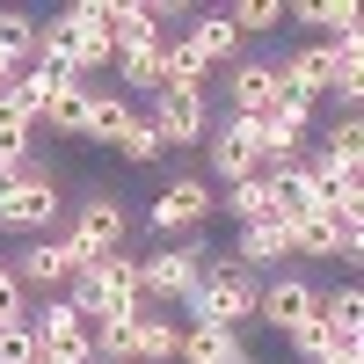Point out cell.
<instances>
[{"mask_svg":"<svg viewBox=\"0 0 364 364\" xmlns=\"http://www.w3.org/2000/svg\"><path fill=\"white\" fill-rule=\"evenodd\" d=\"M255 299H262V277H248L233 255H219L204 269V284L190 291V314L197 321H226V328H240V321H255Z\"/></svg>","mask_w":364,"mask_h":364,"instance_id":"1","label":"cell"},{"mask_svg":"<svg viewBox=\"0 0 364 364\" xmlns=\"http://www.w3.org/2000/svg\"><path fill=\"white\" fill-rule=\"evenodd\" d=\"M80 262H87V255L73 248L66 233H37V240L22 248V255H8L15 284H22V291H37V299H58V291L73 284V269H80Z\"/></svg>","mask_w":364,"mask_h":364,"instance_id":"2","label":"cell"},{"mask_svg":"<svg viewBox=\"0 0 364 364\" xmlns=\"http://www.w3.org/2000/svg\"><path fill=\"white\" fill-rule=\"evenodd\" d=\"M204 269H211V255L197 248V240L161 248V255H146V262H139V299H146V306H154V299H190V291L204 284Z\"/></svg>","mask_w":364,"mask_h":364,"instance_id":"3","label":"cell"},{"mask_svg":"<svg viewBox=\"0 0 364 364\" xmlns=\"http://www.w3.org/2000/svg\"><path fill=\"white\" fill-rule=\"evenodd\" d=\"M29 336H37V364H95L87 321L66 306V299H44V306L29 314Z\"/></svg>","mask_w":364,"mask_h":364,"instance_id":"4","label":"cell"},{"mask_svg":"<svg viewBox=\"0 0 364 364\" xmlns=\"http://www.w3.org/2000/svg\"><path fill=\"white\" fill-rule=\"evenodd\" d=\"M146 124L161 132V146H204V139H211V109H204L197 87H154Z\"/></svg>","mask_w":364,"mask_h":364,"instance_id":"5","label":"cell"},{"mask_svg":"<svg viewBox=\"0 0 364 364\" xmlns=\"http://www.w3.org/2000/svg\"><path fill=\"white\" fill-rule=\"evenodd\" d=\"M211 211H219L211 182H204V175H175L168 190L154 197V211H146V219H154V233H197Z\"/></svg>","mask_w":364,"mask_h":364,"instance_id":"6","label":"cell"},{"mask_svg":"<svg viewBox=\"0 0 364 364\" xmlns=\"http://www.w3.org/2000/svg\"><path fill=\"white\" fill-rule=\"evenodd\" d=\"M124 233H132V219H124V204L117 197H87L80 211H73V248L95 262V255H124Z\"/></svg>","mask_w":364,"mask_h":364,"instance_id":"7","label":"cell"},{"mask_svg":"<svg viewBox=\"0 0 364 364\" xmlns=\"http://www.w3.org/2000/svg\"><path fill=\"white\" fill-rule=\"evenodd\" d=\"M102 8H109V0H73V8H66V22H73V73L80 80L102 73V66H117V37H109Z\"/></svg>","mask_w":364,"mask_h":364,"instance_id":"8","label":"cell"},{"mask_svg":"<svg viewBox=\"0 0 364 364\" xmlns=\"http://www.w3.org/2000/svg\"><path fill=\"white\" fill-rule=\"evenodd\" d=\"M58 182H15V190H0V226L8 233H51L58 226Z\"/></svg>","mask_w":364,"mask_h":364,"instance_id":"9","label":"cell"},{"mask_svg":"<svg viewBox=\"0 0 364 364\" xmlns=\"http://www.w3.org/2000/svg\"><path fill=\"white\" fill-rule=\"evenodd\" d=\"M321 314V291L306 284V277H269L262 284V299H255V321L262 328H277V336H291L299 321H314Z\"/></svg>","mask_w":364,"mask_h":364,"instance_id":"10","label":"cell"},{"mask_svg":"<svg viewBox=\"0 0 364 364\" xmlns=\"http://www.w3.org/2000/svg\"><path fill=\"white\" fill-rule=\"evenodd\" d=\"M226 95H233V117H269V109L284 102V73H277V58H248V66H233Z\"/></svg>","mask_w":364,"mask_h":364,"instance_id":"11","label":"cell"},{"mask_svg":"<svg viewBox=\"0 0 364 364\" xmlns=\"http://www.w3.org/2000/svg\"><path fill=\"white\" fill-rule=\"evenodd\" d=\"M182 364H248L240 328H226V321H190V328H182Z\"/></svg>","mask_w":364,"mask_h":364,"instance_id":"12","label":"cell"},{"mask_svg":"<svg viewBox=\"0 0 364 364\" xmlns=\"http://www.w3.org/2000/svg\"><path fill=\"white\" fill-rule=\"evenodd\" d=\"M321 328H328V350H364V291L343 284L321 299Z\"/></svg>","mask_w":364,"mask_h":364,"instance_id":"13","label":"cell"},{"mask_svg":"<svg viewBox=\"0 0 364 364\" xmlns=\"http://www.w3.org/2000/svg\"><path fill=\"white\" fill-rule=\"evenodd\" d=\"M233 262L248 269H277V262H291V240H284V226L277 219H262V226H240V240H233Z\"/></svg>","mask_w":364,"mask_h":364,"instance_id":"14","label":"cell"},{"mask_svg":"<svg viewBox=\"0 0 364 364\" xmlns=\"http://www.w3.org/2000/svg\"><path fill=\"white\" fill-rule=\"evenodd\" d=\"M175 357H182V328L146 306V314L132 321V364H175Z\"/></svg>","mask_w":364,"mask_h":364,"instance_id":"15","label":"cell"},{"mask_svg":"<svg viewBox=\"0 0 364 364\" xmlns=\"http://www.w3.org/2000/svg\"><path fill=\"white\" fill-rule=\"evenodd\" d=\"M204 80H211V58L190 37H161V87H197L204 95Z\"/></svg>","mask_w":364,"mask_h":364,"instance_id":"16","label":"cell"},{"mask_svg":"<svg viewBox=\"0 0 364 364\" xmlns=\"http://www.w3.org/2000/svg\"><path fill=\"white\" fill-rule=\"evenodd\" d=\"M284 240H291V255H306V262H328L343 248V226L328 219V211H306V219H291L284 226Z\"/></svg>","mask_w":364,"mask_h":364,"instance_id":"17","label":"cell"},{"mask_svg":"<svg viewBox=\"0 0 364 364\" xmlns=\"http://www.w3.org/2000/svg\"><path fill=\"white\" fill-rule=\"evenodd\" d=\"M357 161H364V124L343 117V124L321 139V161H314V168H321V175H357Z\"/></svg>","mask_w":364,"mask_h":364,"instance_id":"18","label":"cell"},{"mask_svg":"<svg viewBox=\"0 0 364 364\" xmlns=\"http://www.w3.org/2000/svg\"><path fill=\"white\" fill-rule=\"evenodd\" d=\"M124 124H132V102L117 95V87H87V139L117 146V139H124Z\"/></svg>","mask_w":364,"mask_h":364,"instance_id":"19","label":"cell"},{"mask_svg":"<svg viewBox=\"0 0 364 364\" xmlns=\"http://www.w3.org/2000/svg\"><path fill=\"white\" fill-rule=\"evenodd\" d=\"M190 44L211 58V66H219V58H233V51H240V37H233L226 8H197V15H190Z\"/></svg>","mask_w":364,"mask_h":364,"instance_id":"20","label":"cell"},{"mask_svg":"<svg viewBox=\"0 0 364 364\" xmlns=\"http://www.w3.org/2000/svg\"><path fill=\"white\" fill-rule=\"evenodd\" d=\"M37 124H51L58 139H87V80H80V87H58Z\"/></svg>","mask_w":364,"mask_h":364,"instance_id":"21","label":"cell"},{"mask_svg":"<svg viewBox=\"0 0 364 364\" xmlns=\"http://www.w3.org/2000/svg\"><path fill=\"white\" fill-rule=\"evenodd\" d=\"M117 80L139 87V95H154V87H161V37H154V44H124V51H117Z\"/></svg>","mask_w":364,"mask_h":364,"instance_id":"22","label":"cell"},{"mask_svg":"<svg viewBox=\"0 0 364 364\" xmlns=\"http://www.w3.org/2000/svg\"><path fill=\"white\" fill-rule=\"evenodd\" d=\"M328 51H336V95L357 109L364 102V37H336Z\"/></svg>","mask_w":364,"mask_h":364,"instance_id":"23","label":"cell"},{"mask_svg":"<svg viewBox=\"0 0 364 364\" xmlns=\"http://www.w3.org/2000/svg\"><path fill=\"white\" fill-rule=\"evenodd\" d=\"M219 211H233L240 226H262V219H269V182H262V175L226 182V204H219Z\"/></svg>","mask_w":364,"mask_h":364,"instance_id":"24","label":"cell"},{"mask_svg":"<svg viewBox=\"0 0 364 364\" xmlns=\"http://www.w3.org/2000/svg\"><path fill=\"white\" fill-rule=\"evenodd\" d=\"M51 95H58V80H51V73H37V66H22V73L8 80V102H15L22 117H29V124L44 117V102H51Z\"/></svg>","mask_w":364,"mask_h":364,"instance_id":"25","label":"cell"},{"mask_svg":"<svg viewBox=\"0 0 364 364\" xmlns=\"http://www.w3.org/2000/svg\"><path fill=\"white\" fill-rule=\"evenodd\" d=\"M117 154H124L132 168H154V161L168 154V146H161V132L146 124V117H132V124H124V139H117Z\"/></svg>","mask_w":364,"mask_h":364,"instance_id":"26","label":"cell"},{"mask_svg":"<svg viewBox=\"0 0 364 364\" xmlns=\"http://www.w3.org/2000/svg\"><path fill=\"white\" fill-rule=\"evenodd\" d=\"M29 44H37V22L22 8H0V51H8L15 66H29Z\"/></svg>","mask_w":364,"mask_h":364,"instance_id":"27","label":"cell"},{"mask_svg":"<svg viewBox=\"0 0 364 364\" xmlns=\"http://www.w3.org/2000/svg\"><path fill=\"white\" fill-rule=\"evenodd\" d=\"M211 168H219V182H248V175H262V161L248 154V146H233V139H211Z\"/></svg>","mask_w":364,"mask_h":364,"instance_id":"28","label":"cell"},{"mask_svg":"<svg viewBox=\"0 0 364 364\" xmlns=\"http://www.w3.org/2000/svg\"><path fill=\"white\" fill-rule=\"evenodd\" d=\"M233 37H248V29H277L284 22V0H240V8H226Z\"/></svg>","mask_w":364,"mask_h":364,"instance_id":"29","label":"cell"},{"mask_svg":"<svg viewBox=\"0 0 364 364\" xmlns=\"http://www.w3.org/2000/svg\"><path fill=\"white\" fill-rule=\"evenodd\" d=\"M0 364H37V336H29V314H22V321H0Z\"/></svg>","mask_w":364,"mask_h":364,"instance_id":"30","label":"cell"},{"mask_svg":"<svg viewBox=\"0 0 364 364\" xmlns=\"http://www.w3.org/2000/svg\"><path fill=\"white\" fill-rule=\"evenodd\" d=\"M29 132H37V124H29V117L0 95V161H8V154H29Z\"/></svg>","mask_w":364,"mask_h":364,"instance_id":"31","label":"cell"},{"mask_svg":"<svg viewBox=\"0 0 364 364\" xmlns=\"http://www.w3.org/2000/svg\"><path fill=\"white\" fill-rule=\"evenodd\" d=\"M284 343H291V357H299V364H321V357H328V328H321V314H314V321H299Z\"/></svg>","mask_w":364,"mask_h":364,"instance_id":"32","label":"cell"},{"mask_svg":"<svg viewBox=\"0 0 364 364\" xmlns=\"http://www.w3.org/2000/svg\"><path fill=\"white\" fill-rule=\"evenodd\" d=\"M22 299H29V291L15 284V269H8V255H0V321H22V314H29Z\"/></svg>","mask_w":364,"mask_h":364,"instance_id":"33","label":"cell"},{"mask_svg":"<svg viewBox=\"0 0 364 364\" xmlns=\"http://www.w3.org/2000/svg\"><path fill=\"white\" fill-rule=\"evenodd\" d=\"M219 139H233V146H248V154L262 161V117H226V132Z\"/></svg>","mask_w":364,"mask_h":364,"instance_id":"34","label":"cell"},{"mask_svg":"<svg viewBox=\"0 0 364 364\" xmlns=\"http://www.w3.org/2000/svg\"><path fill=\"white\" fill-rule=\"evenodd\" d=\"M321 29H336V37H357V8H350V0H321Z\"/></svg>","mask_w":364,"mask_h":364,"instance_id":"35","label":"cell"},{"mask_svg":"<svg viewBox=\"0 0 364 364\" xmlns=\"http://www.w3.org/2000/svg\"><path fill=\"white\" fill-rule=\"evenodd\" d=\"M321 364H364V350H328Z\"/></svg>","mask_w":364,"mask_h":364,"instance_id":"36","label":"cell"}]
</instances>
